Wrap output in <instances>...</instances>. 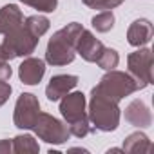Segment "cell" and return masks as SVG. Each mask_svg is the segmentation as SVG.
Returning <instances> with one entry per match:
<instances>
[{"label": "cell", "mask_w": 154, "mask_h": 154, "mask_svg": "<svg viewBox=\"0 0 154 154\" xmlns=\"http://www.w3.org/2000/svg\"><path fill=\"white\" fill-rule=\"evenodd\" d=\"M76 84H78V76L76 74H56L49 80L45 87V96L49 102H58L62 96L71 93Z\"/></svg>", "instance_id": "9"}, {"label": "cell", "mask_w": 154, "mask_h": 154, "mask_svg": "<svg viewBox=\"0 0 154 154\" xmlns=\"http://www.w3.org/2000/svg\"><path fill=\"white\" fill-rule=\"evenodd\" d=\"M125 120L134 127L145 129V127H149L152 123V114H150L149 107L141 100H132L125 107Z\"/></svg>", "instance_id": "13"}, {"label": "cell", "mask_w": 154, "mask_h": 154, "mask_svg": "<svg viewBox=\"0 0 154 154\" xmlns=\"http://www.w3.org/2000/svg\"><path fill=\"white\" fill-rule=\"evenodd\" d=\"M24 24V15L15 4H8L0 9V35H8Z\"/></svg>", "instance_id": "14"}, {"label": "cell", "mask_w": 154, "mask_h": 154, "mask_svg": "<svg viewBox=\"0 0 154 154\" xmlns=\"http://www.w3.org/2000/svg\"><path fill=\"white\" fill-rule=\"evenodd\" d=\"M45 74V62L40 60V58H33V56H27L20 67H18V76L22 84L26 85H36L42 82Z\"/></svg>", "instance_id": "11"}, {"label": "cell", "mask_w": 154, "mask_h": 154, "mask_svg": "<svg viewBox=\"0 0 154 154\" xmlns=\"http://www.w3.org/2000/svg\"><path fill=\"white\" fill-rule=\"evenodd\" d=\"M11 74H13V71H11V67H9V62L0 63V80L8 82V80L11 78Z\"/></svg>", "instance_id": "24"}, {"label": "cell", "mask_w": 154, "mask_h": 154, "mask_svg": "<svg viewBox=\"0 0 154 154\" xmlns=\"http://www.w3.org/2000/svg\"><path fill=\"white\" fill-rule=\"evenodd\" d=\"M150 147L152 145H150L149 136L138 131V132H132V134H129L125 138L122 150L131 152V154H147V152H150Z\"/></svg>", "instance_id": "15"}, {"label": "cell", "mask_w": 154, "mask_h": 154, "mask_svg": "<svg viewBox=\"0 0 154 154\" xmlns=\"http://www.w3.org/2000/svg\"><path fill=\"white\" fill-rule=\"evenodd\" d=\"M40 114V102L35 94L31 93H22L17 100L15 105V114H13V122L18 129L27 131L33 129L36 118Z\"/></svg>", "instance_id": "7"}, {"label": "cell", "mask_w": 154, "mask_h": 154, "mask_svg": "<svg viewBox=\"0 0 154 154\" xmlns=\"http://www.w3.org/2000/svg\"><path fill=\"white\" fill-rule=\"evenodd\" d=\"M24 26H26V29L31 35H35L36 38H40V36H44L49 31L51 22H49V18H45L42 15H33V17H27L24 20Z\"/></svg>", "instance_id": "17"}, {"label": "cell", "mask_w": 154, "mask_h": 154, "mask_svg": "<svg viewBox=\"0 0 154 154\" xmlns=\"http://www.w3.org/2000/svg\"><path fill=\"white\" fill-rule=\"evenodd\" d=\"M93 89L120 103V100H123L125 96L136 93L138 85H136L134 78L129 72H122V71L112 69V71H107V74L102 76L100 84L96 87H93Z\"/></svg>", "instance_id": "3"}, {"label": "cell", "mask_w": 154, "mask_h": 154, "mask_svg": "<svg viewBox=\"0 0 154 154\" xmlns=\"http://www.w3.org/2000/svg\"><path fill=\"white\" fill-rule=\"evenodd\" d=\"M105 45L87 29L82 31L80 38H78V44H76V53H78L85 62H96L100 58V54L103 53Z\"/></svg>", "instance_id": "10"}, {"label": "cell", "mask_w": 154, "mask_h": 154, "mask_svg": "<svg viewBox=\"0 0 154 154\" xmlns=\"http://www.w3.org/2000/svg\"><path fill=\"white\" fill-rule=\"evenodd\" d=\"M85 105H87L85 94L80 93V91L67 93L65 96L60 98V112H62L63 120L67 122V125L76 122V120H80V118H84V116H87Z\"/></svg>", "instance_id": "8"}, {"label": "cell", "mask_w": 154, "mask_h": 154, "mask_svg": "<svg viewBox=\"0 0 154 154\" xmlns=\"http://www.w3.org/2000/svg\"><path fill=\"white\" fill-rule=\"evenodd\" d=\"M82 31H84V26L78 22H71L60 31H56L47 42L45 62L54 67L71 63L76 56V44H78Z\"/></svg>", "instance_id": "1"}, {"label": "cell", "mask_w": 154, "mask_h": 154, "mask_svg": "<svg viewBox=\"0 0 154 154\" xmlns=\"http://www.w3.org/2000/svg\"><path fill=\"white\" fill-rule=\"evenodd\" d=\"M11 141H13V152L17 154H36L40 150L38 141L31 134H18Z\"/></svg>", "instance_id": "16"}, {"label": "cell", "mask_w": 154, "mask_h": 154, "mask_svg": "<svg viewBox=\"0 0 154 154\" xmlns=\"http://www.w3.org/2000/svg\"><path fill=\"white\" fill-rule=\"evenodd\" d=\"M82 2L91 8V9H100V11H109L118 8L120 4H123L125 0H82Z\"/></svg>", "instance_id": "22"}, {"label": "cell", "mask_w": 154, "mask_h": 154, "mask_svg": "<svg viewBox=\"0 0 154 154\" xmlns=\"http://www.w3.org/2000/svg\"><path fill=\"white\" fill-rule=\"evenodd\" d=\"M93 127L102 132H111L116 131L120 125L122 118V109L118 102L100 94L98 91H91V100H89V112H87Z\"/></svg>", "instance_id": "2"}, {"label": "cell", "mask_w": 154, "mask_h": 154, "mask_svg": "<svg viewBox=\"0 0 154 154\" xmlns=\"http://www.w3.org/2000/svg\"><path fill=\"white\" fill-rule=\"evenodd\" d=\"M96 63H98L102 69H105V71H112V69L118 67V63H120V54H118L114 49L105 47L103 53L100 54V58L96 60Z\"/></svg>", "instance_id": "20"}, {"label": "cell", "mask_w": 154, "mask_h": 154, "mask_svg": "<svg viewBox=\"0 0 154 154\" xmlns=\"http://www.w3.org/2000/svg\"><path fill=\"white\" fill-rule=\"evenodd\" d=\"M33 131L40 140H44L45 143H54V145H62L71 138L67 123L60 122L58 118H54L47 112L38 114V118L33 125Z\"/></svg>", "instance_id": "5"}, {"label": "cell", "mask_w": 154, "mask_h": 154, "mask_svg": "<svg viewBox=\"0 0 154 154\" xmlns=\"http://www.w3.org/2000/svg\"><path fill=\"white\" fill-rule=\"evenodd\" d=\"M67 127H69L71 136H76V138H84V136H87V134H91V132L96 131V129L93 127L89 116H84V118H80V120H76V122L69 123Z\"/></svg>", "instance_id": "19"}, {"label": "cell", "mask_w": 154, "mask_h": 154, "mask_svg": "<svg viewBox=\"0 0 154 154\" xmlns=\"http://www.w3.org/2000/svg\"><path fill=\"white\" fill-rule=\"evenodd\" d=\"M4 42L0 44V49H2L6 60H13V58H18V56H29L31 53H35L36 45H38V40L35 35H31L26 26L22 24L20 27H17L15 31L4 35Z\"/></svg>", "instance_id": "4"}, {"label": "cell", "mask_w": 154, "mask_h": 154, "mask_svg": "<svg viewBox=\"0 0 154 154\" xmlns=\"http://www.w3.org/2000/svg\"><path fill=\"white\" fill-rule=\"evenodd\" d=\"M127 67L138 89H145L152 82V51L147 47H138V51L129 54Z\"/></svg>", "instance_id": "6"}, {"label": "cell", "mask_w": 154, "mask_h": 154, "mask_svg": "<svg viewBox=\"0 0 154 154\" xmlns=\"http://www.w3.org/2000/svg\"><path fill=\"white\" fill-rule=\"evenodd\" d=\"M91 24H93V27H94L98 33H109V31L114 27V15H112L111 9H109V11H100L98 15L93 17Z\"/></svg>", "instance_id": "18"}, {"label": "cell", "mask_w": 154, "mask_h": 154, "mask_svg": "<svg viewBox=\"0 0 154 154\" xmlns=\"http://www.w3.org/2000/svg\"><path fill=\"white\" fill-rule=\"evenodd\" d=\"M152 38V24L147 18L134 20L127 29V42L132 47H143Z\"/></svg>", "instance_id": "12"}, {"label": "cell", "mask_w": 154, "mask_h": 154, "mask_svg": "<svg viewBox=\"0 0 154 154\" xmlns=\"http://www.w3.org/2000/svg\"><path fill=\"white\" fill-rule=\"evenodd\" d=\"M11 91H13V87L8 84V82H4V80H0V107H2L8 100H9V96H11Z\"/></svg>", "instance_id": "23"}, {"label": "cell", "mask_w": 154, "mask_h": 154, "mask_svg": "<svg viewBox=\"0 0 154 154\" xmlns=\"http://www.w3.org/2000/svg\"><path fill=\"white\" fill-rule=\"evenodd\" d=\"M13 152V141L11 140H0V154Z\"/></svg>", "instance_id": "25"}, {"label": "cell", "mask_w": 154, "mask_h": 154, "mask_svg": "<svg viewBox=\"0 0 154 154\" xmlns=\"http://www.w3.org/2000/svg\"><path fill=\"white\" fill-rule=\"evenodd\" d=\"M26 6H31L33 9L40 13H53L58 6V0H20Z\"/></svg>", "instance_id": "21"}]
</instances>
